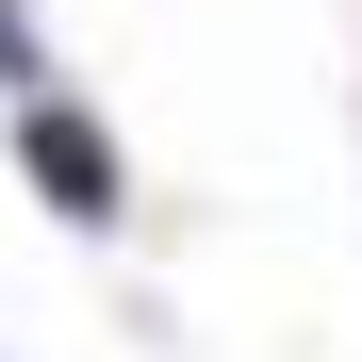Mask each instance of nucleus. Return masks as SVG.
Here are the masks:
<instances>
[{"label":"nucleus","instance_id":"obj_1","mask_svg":"<svg viewBox=\"0 0 362 362\" xmlns=\"http://www.w3.org/2000/svg\"><path fill=\"white\" fill-rule=\"evenodd\" d=\"M17 165H33V198L66 214V230H115V214H132V165H115V132H99L66 83L17 99Z\"/></svg>","mask_w":362,"mask_h":362},{"label":"nucleus","instance_id":"obj_2","mask_svg":"<svg viewBox=\"0 0 362 362\" xmlns=\"http://www.w3.org/2000/svg\"><path fill=\"white\" fill-rule=\"evenodd\" d=\"M0 83H17V99L49 83V49H33V17H17V0H0Z\"/></svg>","mask_w":362,"mask_h":362}]
</instances>
